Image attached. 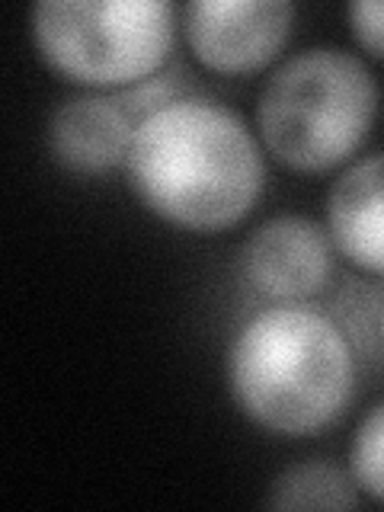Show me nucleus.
I'll return each mask as SVG.
<instances>
[{
	"instance_id": "5",
	"label": "nucleus",
	"mask_w": 384,
	"mask_h": 512,
	"mask_svg": "<svg viewBox=\"0 0 384 512\" xmlns=\"http://www.w3.org/2000/svg\"><path fill=\"white\" fill-rule=\"evenodd\" d=\"M292 0H192L180 10L183 39L205 71L256 74L269 68L292 39Z\"/></svg>"
},
{
	"instance_id": "12",
	"label": "nucleus",
	"mask_w": 384,
	"mask_h": 512,
	"mask_svg": "<svg viewBox=\"0 0 384 512\" xmlns=\"http://www.w3.org/2000/svg\"><path fill=\"white\" fill-rule=\"evenodd\" d=\"M381 343H384V308H381Z\"/></svg>"
},
{
	"instance_id": "6",
	"label": "nucleus",
	"mask_w": 384,
	"mask_h": 512,
	"mask_svg": "<svg viewBox=\"0 0 384 512\" xmlns=\"http://www.w3.org/2000/svg\"><path fill=\"white\" fill-rule=\"evenodd\" d=\"M240 276L272 304L308 301L333 276V240L308 215H272L240 247Z\"/></svg>"
},
{
	"instance_id": "9",
	"label": "nucleus",
	"mask_w": 384,
	"mask_h": 512,
	"mask_svg": "<svg viewBox=\"0 0 384 512\" xmlns=\"http://www.w3.org/2000/svg\"><path fill=\"white\" fill-rule=\"evenodd\" d=\"M359 487L349 471L327 461H301L272 480L266 506L272 509H352L359 506Z\"/></svg>"
},
{
	"instance_id": "1",
	"label": "nucleus",
	"mask_w": 384,
	"mask_h": 512,
	"mask_svg": "<svg viewBox=\"0 0 384 512\" xmlns=\"http://www.w3.org/2000/svg\"><path fill=\"white\" fill-rule=\"evenodd\" d=\"M125 176L141 205L192 234L244 221L266 189V151L231 106L176 96L135 125Z\"/></svg>"
},
{
	"instance_id": "3",
	"label": "nucleus",
	"mask_w": 384,
	"mask_h": 512,
	"mask_svg": "<svg viewBox=\"0 0 384 512\" xmlns=\"http://www.w3.org/2000/svg\"><path fill=\"white\" fill-rule=\"evenodd\" d=\"M378 106V77L356 52L311 45L266 77L256 100V138L292 173H330L356 157Z\"/></svg>"
},
{
	"instance_id": "7",
	"label": "nucleus",
	"mask_w": 384,
	"mask_h": 512,
	"mask_svg": "<svg viewBox=\"0 0 384 512\" xmlns=\"http://www.w3.org/2000/svg\"><path fill=\"white\" fill-rule=\"evenodd\" d=\"M138 116L106 93H80L64 100L48 119V151L64 170L100 176L125 167Z\"/></svg>"
},
{
	"instance_id": "2",
	"label": "nucleus",
	"mask_w": 384,
	"mask_h": 512,
	"mask_svg": "<svg viewBox=\"0 0 384 512\" xmlns=\"http://www.w3.org/2000/svg\"><path fill=\"white\" fill-rule=\"evenodd\" d=\"M228 388L250 423L276 436H314L346 413L356 394V349L317 308L272 304L237 330Z\"/></svg>"
},
{
	"instance_id": "4",
	"label": "nucleus",
	"mask_w": 384,
	"mask_h": 512,
	"mask_svg": "<svg viewBox=\"0 0 384 512\" xmlns=\"http://www.w3.org/2000/svg\"><path fill=\"white\" fill-rule=\"evenodd\" d=\"M39 58L87 90L148 84L176 45L167 0H42L29 13Z\"/></svg>"
},
{
	"instance_id": "10",
	"label": "nucleus",
	"mask_w": 384,
	"mask_h": 512,
	"mask_svg": "<svg viewBox=\"0 0 384 512\" xmlns=\"http://www.w3.org/2000/svg\"><path fill=\"white\" fill-rule=\"evenodd\" d=\"M349 474L362 496L384 503V400L362 416L349 439Z\"/></svg>"
},
{
	"instance_id": "11",
	"label": "nucleus",
	"mask_w": 384,
	"mask_h": 512,
	"mask_svg": "<svg viewBox=\"0 0 384 512\" xmlns=\"http://www.w3.org/2000/svg\"><path fill=\"white\" fill-rule=\"evenodd\" d=\"M346 23L365 55L384 58V0H352L346 7Z\"/></svg>"
},
{
	"instance_id": "8",
	"label": "nucleus",
	"mask_w": 384,
	"mask_h": 512,
	"mask_svg": "<svg viewBox=\"0 0 384 512\" xmlns=\"http://www.w3.org/2000/svg\"><path fill=\"white\" fill-rule=\"evenodd\" d=\"M324 228L356 269L384 276V151L349 160L327 189Z\"/></svg>"
}]
</instances>
